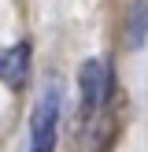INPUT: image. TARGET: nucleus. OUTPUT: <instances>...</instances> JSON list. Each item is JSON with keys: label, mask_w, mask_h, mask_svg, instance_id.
<instances>
[{"label": "nucleus", "mask_w": 148, "mask_h": 152, "mask_svg": "<svg viewBox=\"0 0 148 152\" xmlns=\"http://www.w3.org/2000/svg\"><path fill=\"white\" fill-rule=\"evenodd\" d=\"M56 130H59V86H48L37 96L33 115H30L26 152H56Z\"/></svg>", "instance_id": "obj_1"}, {"label": "nucleus", "mask_w": 148, "mask_h": 152, "mask_svg": "<svg viewBox=\"0 0 148 152\" xmlns=\"http://www.w3.org/2000/svg\"><path fill=\"white\" fill-rule=\"evenodd\" d=\"M107 89H111V78H107V67L100 59H85L78 71V93H81V119L96 115L100 104L107 100Z\"/></svg>", "instance_id": "obj_2"}, {"label": "nucleus", "mask_w": 148, "mask_h": 152, "mask_svg": "<svg viewBox=\"0 0 148 152\" xmlns=\"http://www.w3.org/2000/svg\"><path fill=\"white\" fill-rule=\"evenodd\" d=\"M30 74V41H15L11 48L0 52V82L7 89H22Z\"/></svg>", "instance_id": "obj_3"}, {"label": "nucleus", "mask_w": 148, "mask_h": 152, "mask_svg": "<svg viewBox=\"0 0 148 152\" xmlns=\"http://www.w3.org/2000/svg\"><path fill=\"white\" fill-rule=\"evenodd\" d=\"M148 37V0H133L126 11V48L137 52Z\"/></svg>", "instance_id": "obj_4"}]
</instances>
